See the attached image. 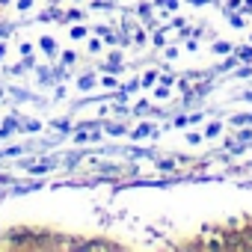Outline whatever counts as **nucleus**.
I'll list each match as a JSON object with an SVG mask.
<instances>
[{
  "instance_id": "1",
  "label": "nucleus",
  "mask_w": 252,
  "mask_h": 252,
  "mask_svg": "<svg viewBox=\"0 0 252 252\" xmlns=\"http://www.w3.org/2000/svg\"><path fill=\"white\" fill-rule=\"evenodd\" d=\"M86 249H116L113 243H86Z\"/></svg>"
}]
</instances>
